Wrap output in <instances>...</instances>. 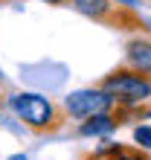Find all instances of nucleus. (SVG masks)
<instances>
[{
  "instance_id": "obj_6",
  "label": "nucleus",
  "mask_w": 151,
  "mask_h": 160,
  "mask_svg": "<svg viewBox=\"0 0 151 160\" xmlns=\"http://www.w3.org/2000/svg\"><path fill=\"white\" fill-rule=\"evenodd\" d=\"M119 117L113 114V111H105V114H93L81 122V134L84 137H99V134H108V131H113L119 125Z\"/></svg>"
},
{
  "instance_id": "obj_7",
  "label": "nucleus",
  "mask_w": 151,
  "mask_h": 160,
  "mask_svg": "<svg viewBox=\"0 0 151 160\" xmlns=\"http://www.w3.org/2000/svg\"><path fill=\"white\" fill-rule=\"evenodd\" d=\"M108 157H110V160H148L143 152H137V148H122V146L110 148V152H108Z\"/></svg>"
},
{
  "instance_id": "obj_10",
  "label": "nucleus",
  "mask_w": 151,
  "mask_h": 160,
  "mask_svg": "<svg viewBox=\"0 0 151 160\" xmlns=\"http://www.w3.org/2000/svg\"><path fill=\"white\" fill-rule=\"evenodd\" d=\"M9 160H26V157L23 154H15V157H9Z\"/></svg>"
},
{
  "instance_id": "obj_8",
  "label": "nucleus",
  "mask_w": 151,
  "mask_h": 160,
  "mask_svg": "<svg viewBox=\"0 0 151 160\" xmlns=\"http://www.w3.org/2000/svg\"><path fill=\"white\" fill-rule=\"evenodd\" d=\"M134 140H137L139 148L151 152V125H137V128H134Z\"/></svg>"
},
{
  "instance_id": "obj_11",
  "label": "nucleus",
  "mask_w": 151,
  "mask_h": 160,
  "mask_svg": "<svg viewBox=\"0 0 151 160\" xmlns=\"http://www.w3.org/2000/svg\"><path fill=\"white\" fill-rule=\"evenodd\" d=\"M148 3H151V0H148Z\"/></svg>"
},
{
  "instance_id": "obj_4",
  "label": "nucleus",
  "mask_w": 151,
  "mask_h": 160,
  "mask_svg": "<svg viewBox=\"0 0 151 160\" xmlns=\"http://www.w3.org/2000/svg\"><path fill=\"white\" fill-rule=\"evenodd\" d=\"M119 105H113V99L108 96L102 88H93V90H76L64 99V111L73 117V119H87L93 114H105V111H113Z\"/></svg>"
},
{
  "instance_id": "obj_9",
  "label": "nucleus",
  "mask_w": 151,
  "mask_h": 160,
  "mask_svg": "<svg viewBox=\"0 0 151 160\" xmlns=\"http://www.w3.org/2000/svg\"><path fill=\"white\" fill-rule=\"evenodd\" d=\"M41 3H50V6H61V3H67V0H41Z\"/></svg>"
},
{
  "instance_id": "obj_1",
  "label": "nucleus",
  "mask_w": 151,
  "mask_h": 160,
  "mask_svg": "<svg viewBox=\"0 0 151 160\" xmlns=\"http://www.w3.org/2000/svg\"><path fill=\"white\" fill-rule=\"evenodd\" d=\"M102 90L113 99V105L137 108V105H143V102L151 99V73L134 70V67L113 70L110 76L102 79Z\"/></svg>"
},
{
  "instance_id": "obj_3",
  "label": "nucleus",
  "mask_w": 151,
  "mask_h": 160,
  "mask_svg": "<svg viewBox=\"0 0 151 160\" xmlns=\"http://www.w3.org/2000/svg\"><path fill=\"white\" fill-rule=\"evenodd\" d=\"M76 9L113 29H139L143 26V18L134 12V6H122L116 0H76Z\"/></svg>"
},
{
  "instance_id": "obj_5",
  "label": "nucleus",
  "mask_w": 151,
  "mask_h": 160,
  "mask_svg": "<svg viewBox=\"0 0 151 160\" xmlns=\"http://www.w3.org/2000/svg\"><path fill=\"white\" fill-rule=\"evenodd\" d=\"M125 58H128V67L143 70V73H151V41H148V38H134V41H128Z\"/></svg>"
},
{
  "instance_id": "obj_2",
  "label": "nucleus",
  "mask_w": 151,
  "mask_h": 160,
  "mask_svg": "<svg viewBox=\"0 0 151 160\" xmlns=\"http://www.w3.org/2000/svg\"><path fill=\"white\" fill-rule=\"evenodd\" d=\"M9 108H12V114L26 122L32 131L38 134H44V131H55L64 122V117L58 114V108L52 105L50 99H44L41 93H15V96H9Z\"/></svg>"
}]
</instances>
